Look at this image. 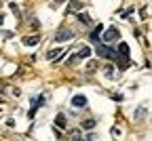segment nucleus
Wrapping results in <instances>:
<instances>
[{"label":"nucleus","mask_w":152,"mask_h":141,"mask_svg":"<svg viewBox=\"0 0 152 141\" xmlns=\"http://www.w3.org/2000/svg\"><path fill=\"white\" fill-rule=\"evenodd\" d=\"M116 59H118V68L121 70H125V68H129V44L127 42H121L118 44V55H116Z\"/></svg>","instance_id":"obj_1"},{"label":"nucleus","mask_w":152,"mask_h":141,"mask_svg":"<svg viewBox=\"0 0 152 141\" xmlns=\"http://www.w3.org/2000/svg\"><path fill=\"white\" fill-rule=\"evenodd\" d=\"M72 38H74V32L68 30V28H61L55 34V42H66V40H72Z\"/></svg>","instance_id":"obj_2"},{"label":"nucleus","mask_w":152,"mask_h":141,"mask_svg":"<svg viewBox=\"0 0 152 141\" xmlns=\"http://www.w3.org/2000/svg\"><path fill=\"white\" fill-rule=\"evenodd\" d=\"M118 36H121V34H118L116 28H108V30L104 32V42H108V44H110V42H116Z\"/></svg>","instance_id":"obj_3"},{"label":"nucleus","mask_w":152,"mask_h":141,"mask_svg":"<svg viewBox=\"0 0 152 141\" xmlns=\"http://www.w3.org/2000/svg\"><path fill=\"white\" fill-rule=\"evenodd\" d=\"M97 53L102 55V57H110V59H116V53H114L110 47H106V44H97Z\"/></svg>","instance_id":"obj_4"},{"label":"nucleus","mask_w":152,"mask_h":141,"mask_svg":"<svg viewBox=\"0 0 152 141\" xmlns=\"http://www.w3.org/2000/svg\"><path fill=\"white\" fill-rule=\"evenodd\" d=\"M72 105H74V108H85V105H87V97H85V95L72 97Z\"/></svg>","instance_id":"obj_5"},{"label":"nucleus","mask_w":152,"mask_h":141,"mask_svg":"<svg viewBox=\"0 0 152 141\" xmlns=\"http://www.w3.org/2000/svg\"><path fill=\"white\" fill-rule=\"evenodd\" d=\"M89 55H91V49H87V47H85V49H80L76 55H72L70 61H76V59H83V57H89Z\"/></svg>","instance_id":"obj_6"},{"label":"nucleus","mask_w":152,"mask_h":141,"mask_svg":"<svg viewBox=\"0 0 152 141\" xmlns=\"http://www.w3.org/2000/svg\"><path fill=\"white\" fill-rule=\"evenodd\" d=\"M102 30H104L102 25H97V28L93 30V34H91V42H95V44H102V42H99V34H102Z\"/></svg>","instance_id":"obj_7"},{"label":"nucleus","mask_w":152,"mask_h":141,"mask_svg":"<svg viewBox=\"0 0 152 141\" xmlns=\"http://www.w3.org/2000/svg\"><path fill=\"white\" fill-rule=\"evenodd\" d=\"M40 42V36H30V38H23V44L26 47H34V44H38Z\"/></svg>","instance_id":"obj_8"},{"label":"nucleus","mask_w":152,"mask_h":141,"mask_svg":"<svg viewBox=\"0 0 152 141\" xmlns=\"http://www.w3.org/2000/svg\"><path fill=\"white\" fill-rule=\"evenodd\" d=\"M61 55H64V49H53V51H49V53H47V57L51 59V61H53L55 57H61Z\"/></svg>","instance_id":"obj_9"},{"label":"nucleus","mask_w":152,"mask_h":141,"mask_svg":"<svg viewBox=\"0 0 152 141\" xmlns=\"http://www.w3.org/2000/svg\"><path fill=\"white\" fill-rule=\"evenodd\" d=\"M78 9H80V2H70L68 4V13H76Z\"/></svg>","instance_id":"obj_10"},{"label":"nucleus","mask_w":152,"mask_h":141,"mask_svg":"<svg viewBox=\"0 0 152 141\" xmlns=\"http://www.w3.org/2000/svg\"><path fill=\"white\" fill-rule=\"evenodd\" d=\"M55 124H59V126L64 129V126H66V116H64V114H59V116L55 118Z\"/></svg>","instance_id":"obj_11"},{"label":"nucleus","mask_w":152,"mask_h":141,"mask_svg":"<svg viewBox=\"0 0 152 141\" xmlns=\"http://www.w3.org/2000/svg\"><path fill=\"white\" fill-rule=\"evenodd\" d=\"M78 19H80L83 23H89V15H85V13H83V15H78Z\"/></svg>","instance_id":"obj_12"},{"label":"nucleus","mask_w":152,"mask_h":141,"mask_svg":"<svg viewBox=\"0 0 152 141\" xmlns=\"http://www.w3.org/2000/svg\"><path fill=\"white\" fill-rule=\"evenodd\" d=\"M93 124H95V122H93V120H87V122H85V124H83V126H85V129H91V126H93Z\"/></svg>","instance_id":"obj_13"}]
</instances>
